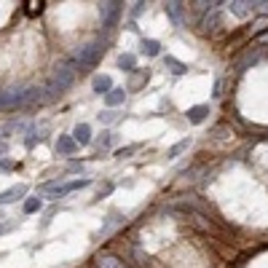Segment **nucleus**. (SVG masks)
Returning a JSON list of instances; mask_svg holds the SVG:
<instances>
[{"label": "nucleus", "mask_w": 268, "mask_h": 268, "mask_svg": "<svg viewBox=\"0 0 268 268\" xmlns=\"http://www.w3.org/2000/svg\"><path fill=\"white\" fill-rule=\"evenodd\" d=\"M99 54H102V49H99V43H89V46H81L78 49V54H75V62L81 67H91V65H97V59H99Z\"/></svg>", "instance_id": "obj_1"}, {"label": "nucleus", "mask_w": 268, "mask_h": 268, "mask_svg": "<svg viewBox=\"0 0 268 268\" xmlns=\"http://www.w3.org/2000/svg\"><path fill=\"white\" fill-rule=\"evenodd\" d=\"M99 14H102V24L110 30L116 24V19L121 16V3H102L99 5Z\"/></svg>", "instance_id": "obj_2"}, {"label": "nucleus", "mask_w": 268, "mask_h": 268, "mask_svg": "<svg viewBox=\"0 0 268 268\" xmlns=\"http://www.w3.org/2000/svg\"><path fill=\"white\" fill-rule=\"evenodd\" d=\"M24 196H27V185H14V188H8V191L0 193V204H14V201H19V198H24Z\"/></svg>", "instance_id": "obj_3"}, {"label": "nucleus", "mask_w": 268, "mask_h": 268, "mask_svg": "<svg viewBox=\"0 0 268 268\" xmlns=\"http://www.w3.org/2000/svg\"><path fill=\"white\" fill-rule=\"evenodd\" d=\"M147 81H150V73L147 70H134L132 78H129V83H126V91H137L140 86H145Z\"/></svg>", "instance_id": "obj_4"}, {"label": "nucleus", "mask_w": 268, "mask_h": 268, "mask_svg": "<svg viewBox=\"0 0 268 268\" xmlns=\"http://www.w3.org/2000/svg\"><path fill=\"white\" fill-rule=\"evenodd\" d=\"M185 116L191 123H201V121H207V116H209V105H193Z\"/></svg>", "instance_id": "obj_5"}, {"label": "nucleus", "mask_w": 268, "mask_h": 268, "mask_svg": "<svg viewBox=\"0 0 268 268\" xmlns=\"http://www.w3.org/2000/svg\"><path fill=\"white\" fill-rule=\"evenodd\" d=\"M73 140H75L78 145H89L91 142V126L89 123H78V126L73 129Z\"/></svg>", "instance_id": "obj_6"}, {"label": "nucleus", "mask_w": 268, "mask_h": 268, "mask_svg": "<svg viewBox=\"0 0 268 268\" xmlns=\"http://www.w3.org/2000/svg\"><path fill=\"white\" fill-rule=\"evenodd\" d=\"M78 147V142L73 140V137H59L56 140V153H62V156H73Z\"/></svg>", "instance_id": "obj_7"}, {"label": "nucleus", "mask_w": 268, "mask_h": 268, "mask_svg": "<svg viewBox=\"0 0 268 268\" xmlns=\"http://www.w3.org/2000/svg\"><path fill=\"white\" fill-rule=\"evenodd\" d=\"M91 86H94V91H97V94H105V97H107V94L113 91V81H110L107 75H97Z\"/></svg>", "instance_id": "obj_8"}, {"label": "nucleus", "mask_w": 268, "mask_h": 268, "mask_svg": "<svg viewBox=\"0 0 268 268\" xmlns=\"http://www.w3.org/2000/svg\"><path fill=\"white\" fill-rule=\"evenodd\" d=\"M123 97H126V91H123V89H113L110 94L105 97V105L107 107H118V105H123Z\"/></svg>", "instance_id": "obj_9"}, {"label": "nucleus", "mask_w": 268, "mask_h": 268, "mask_svg": "<svg viewBox=\"0 0 268 268\" xmlns=\"http://www.w3.org/2000/svg\"><path fill=\"white\" fill-rule=\"evenodd\" d=\"M140 49H142V54H147V56H158V54H161V43H158V41H150V38H145Z\"/></svg>", "instance_id": "obj_10"}, {"label": "nucleus", "mask_w": 268, "mask_h": 268, "mask_svg": "<svg viewBox=\"0 0 268 268\" xmlns=\"http://www.w3.org/2000/svg\"><path fill=\"white\" fill-rule=\"evenodd\" d=\"M137 59H134V54H121L118 56V67H121V70H126V73H134L137 70Z\"/></svg>", "instance_id": "obj_11"}, {"label": "nucleus", "mask_w": 268, "mask_h": 268, "mask_svg": "<svg viewBox=\"0 0 268 268\" xmlns=\"http://www.w3.org/2000/svg\"><path fill=\"white\" fill-rule=\"evenodd\" d=\"M164 65H167L169 70L174 73V75H182V73H188V65H182V62L174 59V56H167V59H164Z\"/></svg>", "instance_id": "obj_12"}, {"label": "nucleus", "mask_w": 268, "mask_h": 268, "mask_svg": "<svg viewBox=\"0 0 268 268\" xmlns=\"http://www.w3.org/2000/svg\"><path fill=\"white\" fill-rule=\"evenodd\" d=\"M188 145H191V137H185V140L174 142V145H172V147H169V150H167V156H169V158H177L182 150H188Z\"/></svg>", "instance_id": "obj_13"}, {"label": "nucleus", "mask_w": 268, "mask_h": 268, "mask_svg": "<svg viewBox=\"0 0 268 268\" xmlns=\"http://www.w3.org/2000/svg\"><path fill=\"white\" fill-rule=\"evenodd\" d=\"M228 8H231L236 16H247V14H252L255 5L252 3H228Z\"/></svg>", "instance_id": "obj_14"}, {"label": "nucleus", "mask_w": 268, "mask_h": 268, "mask_svg": "<svg viewBox=\"0 0 268 268\" xmlns=\"http://www.w3.org/2000/svg\"><path fill=\"white\" fill-rule=\"evenodd\" d=\"M97 263H99V268H126L118 258H113V255H102V258L97 260Z\"/></svg>", "instance_id": "obj_15"}, {"label": "nucleus", "mask_w": 268, "mask_h": 268, "mask_svg": "<svg viewBox=\"0 0 268 268\" xmlns=\"http://www.w3.org/2000/svg\"><path fill=\"white\" fill-rule=\"evenodd\" d=\"M41 207H43V201H41V198H27V201H24V212H27V215L38 212Z\"/></svg>", "instance_id": "obj_16"}, {"label": "nucleus", "mask_w": 268, "mask_h": 268, "mask_svg": "<svg viewBox=\"0 0 268 268\" xmlns=\"http://www.w3.org/2000/svg\"><path fill=\"white\" fill-rule=\"evenodd\" d=\"M140 147H142L140 142H134V145H126V147H121V150H118L116 156H118V158H129V156H132V153H137V150H140Z\"/></svg>", "instance_id": "obj_17"}, {"label": "nucleus", "mask_w": 268, "mask_h": 268, "mask_svg": "<svg viewBox=\"0 0 268 268\" xmlns=\"http://www.w3.org/2000/svg\"><path fill=\"white\" fill-rule=\"evenodd\" d=\"M212 24H218V8L212 11V16H207V19H204V30H215Z\"/></svg>", "instance_id": "obj_18"}, {"label": "nucleus", "mask_w": 268, "mask_h": 268, "mask_svg": "<svg viewBox=\"0 0 268 268\" xmlns=\"http://www.w3.org/2000/svg\"><path fill=\"white\" fill-rule=\"evenodd\" d=\"M116 118H118V113H110V110H107V113H99V121H102V123H113Z\"/></svg>", "instance_id": "obj_19"}, {"label": "nucleus", "mask_w": 268, "mask_h": 268, "mask_svg": "<svg viewBox=\"0 0 268 268\" xmlns=\"http://www.w3.org/2000/svg\"><path fill=\"white\" fill-rule=\"evenodd\" d=\"M43 5H46V3H27V14H30V16H32V14H41Z\"/></svg>", "instance_id": "obj_20"}, {"label": "nucleus", "mask_w": 268, "mask_h": 268, "mask_svg": "<svg viewBox=\"0 0 268 268\" xmlns=\"http://www.w3.org/2000/svg\"><path fill=\"white\" fill-rule=\"evenodd\" d=\"M142 11H145V3H134V8H132V16L137 19V16H140Z\"/></svg>", "instance_id": "obj_21"}, {"label": "nucleus", "mask_w": 268, "mask_h": 268, "mask_svg": "<svg viewBox=\"0 0 268 268\" xmlns=\"http://www.w3.org/2000/svg\"><path fill=\"white\" fill-rule=\"evenodd\" d=\"M258 38H260V41H268V32H260Z\"/></svg>", "instance_id": "obj_22"}]
</instances>
